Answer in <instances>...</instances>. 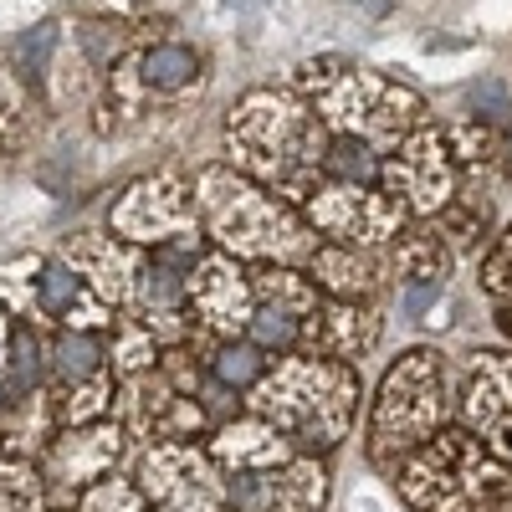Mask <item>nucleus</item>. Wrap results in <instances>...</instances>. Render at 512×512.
Wrapping results in <instances>:
<instances>
[{"label":"nucleus","mask_w":512,"mask_h":512,"mask_svg":"<svg viewBox=\"0 0 512 512\" xmlns=\"http://www.w3.org/2000/svg\"><path fill=\"white\" fill-rule=\"evenodd\" d=\"M328 139L333 134L313 113V103H303L292 88L277 82V88H246L226 108L221 154L246 180L303 210V200L323 185Z\"/></svg>","instance_id":"1"},{"label":"nucleus","mask_w":512,"mask_h":512,"mask_svg":"<svg viewBox=\"0 0 512 512\" xmlns=\"http://www.w3.org/2000/svg\"><path fill=\"white\" fill-rule=\"evenodd\" d=\"M282 88H292L303 103H313V113L323 118V128L333 139H359L379 154L400 149L415 128L431 123L420 88L379 72V67H359L349 57H308L297 62Z\"/></svg>","instance_id":"2"},{"label":"nucleus","mask_w":512,"mask_h":512,"mask_svg":"<svg viewBox=\"0 0 512 512\" xmlns=\"http://www.w3.org/2000/svg\"><path fill=\"white\" fill-rule=\"evenodd\" d=\"M195 210L205 241L236 256L241 267H308L323 246V236L303 221V210L246 180L231 164L195 169Z\"/></svg>","instance_id":"3"},{"label":"nucleus","mask_w":512,"mask_h":512,"mask_svg":"<svg viewBox=\"0 0 512 512\" xmlns=\"http://www.w3.org/2000/svg\"><path fill=\"white\" fill-rule=\"evenodd\" d=\"M359 369L313 354H282L272 374L246 395V415L267 420L297 456H333L359 420Z\"/></svg>","instance_id":"4"},{"label":"nucleus","mask_w":512,"mask_h":512,"mask_svg":"<svg viewBox=\"0 0 512 512\" xmlns=\"http://www.w3.org/2000/svg\"><path fill=\"white\" fill-rule=\"evenodd\" d=\"M446 425H456L451 364L441 359V349L415 344L400 359H390V369L379 374L369 425H364V456L374 472L390 477L410 451H420L431 436H441Z\"/></svg>","instance_id":"5"},{"label":"nucleus","mask_w":512,"mask_h":512,"mask_svg":"<svg viewBox=\"0 0 512 512\" xmlns=\"http://www.w3.org/2000/svg\"><path fill=\"white\" fill-rule=\"evenodd\" d=\"M390 482L410 512H492L512 492V472L461 420L410 451Z\"/></svg>","instance_id":"6"},{"label":"nucleus","mask_w":512,"mask_h":512,"mask_svg":"<svg viewBox=\"0 0 512 512\" xmlns=\"http://www.w3.org/2000/svg\"><path fill=\"white\" fill-rule=\"evenodd\" d=\"M303 221L323 241L359 246V251H390L415 226L395 195H384L379 185H344V180H323L303 200Z\"/></svg>","instance_id":"7"},{"label":"nucleus","mask_w":512,"mask_h":512,"mask_svg":"<svg viewBox=\"0 0 512 512\" xmlns=\"http://www.w3.org/2000/svg\"><path fill=\"white\" fill-rule=\"evenodd\" d=\"M461 164L451 154V139H446V123H425L415 134L384 154L379 164V190L395 195L410 221H436L441 210L461 195Z\"/></svg>","instance_id":"8"},{"label":"nucleus","mask_w":512,"mask_h":512,"mask_svg":"<svg viewBox=\"0 0 512 512\" xmlns=\"http://www.w3.org/2000/svg\"><path fill=\"white\" fill-rule=\"evenodd\" d=\"M108 231L128 246H164L200 231V210H195V180L185 169H149L134 185H123V195L108 210Z\"/></svg>","instance_id":"9"},{"label":"nucleus","mask_w":512,"mask_h":512,"mask_svg":"<svg viewBox=\"0 0 512 512\" xmlns=\"http://www.w3.org/2000/svg\"><path fill=\"white\" fill-rule=\"evenodd\" d=\"M134 482L154 512H226V472L195 441L144 446Z\"/></svg>","instance_id":"10"},{"label":"nucleus","mask_w":512,"mask_h":512,"mask_svg":"<svg viewBox=\"0 0 512 512\" xmlns=\"http://www.w3.org/2000/svg\"><path fill=\"white\" fill-rule=\"evenodd\" d=\"M456 420L512 472V349H482L466 359Z\"/></svg>","instance_id":"11"},{"label":"nucleus","mask_w":512,"mask_h":512,"mask_svg":"<svg viewBox=\"0 0 512 512\" xmlns=\"http://www.w3.org/2000/svg\"><path fill=\"white\" fill-rule=\"evenodd\" d=\"M251 297H256V313H251L246 338L262 344L272 359L297 354L303 323L323 303V292L313 287V277L303 267H251Z\"/></svg>","instance_id":"12"},{"label":"nucleus","mask_w":512,"mask_h":512,"mask_svg":"<svg viewBox=\"0 0 512 512\" xmlns=\"http://www.w3.org/2000/svg\"><path fill=\"white\" fill-rule=\"evenodd\" d=\"M185 297H190V318H195V338H246L251 328V313H256V297H251V272L236 262V256L210 246L190 282H185ZM190 338V344H195Z\"/></svg>","instance_id":"13"},{"label":"nucleus","mask_w":512,"mask_h":512,"mask_svg":"<svg viewBox=\"0 0 512 512\" xmlns=\"http://www.w3.org/2000/svg\"><path fill=\"white\" fill-rule=\"evenodd\" d=\"M118 425H123L128 436L159 446V441H195V436H205V431H216V415H210L200 400L180 395L159 369H149V374L123 379Z\"/></svg>","instance_id":"14"},{"label":"nucleus","mask_w":512,"mask_h":512,"mask_svg":"<svg viewBox=\"0 0 512 512\" xmlns=\"http://www.w3.org/2000/svg\"><path fill=\"white\" fill-rule=\"evenodd\" d=\"M328 466L318 456H292L272 472L226 477V512H323Z\"/></svg>","instance_id":"15"},{"label":"nucleus","mask_w":512,"mask_h":512,"mask_svg":"<svg viewBox=\"0 0 512 512\" xmlns=\"http://www.w3.org/2000/svg\"><path fill=\"white\" fill-rule=\"evenodd\" d=\"M57 256L103 297L113 313H123L128 303H134V292L144 282V262H149L144 246H128L113 231H72Z\"/></svg>","instance_id":"16"},{"label":"nucleus","mask_w":512,"mask_h":512,"mask_svg":"<svg viewBox=\"0 0 512 512\" xmlns=\"http://www.w3.org/2000/svg\"><path fill=\"white\" fill-rule=\"evenodd\" d=\"M128 431L118 420H93V425H72V431H57L47 441V456H41V477L52 487L67 492H88L103 477H113V466L123 461Z\"/></svg>","instance_id":"17"},{"label":"nucleus","mask_w":512,"mask_h":512,"mask_svg":"<svg viewBox=\"0 0 512 512\" xmlns=\"http://www.w3.org/2000/svg\"><path fill=\"white\" fill-rule=\"evenodd\" d=\"M374 344H379V313H374V303H338V297H323L318 313L303 323L297 354L333 359V364H359Z\"/></svg>","instance_id":"18"},{"label":"nucleus","mask_w":512,"mask_h":512,"mask_svg":"<svg viewBox=\"0 0 512 512\" xmlns=\"http://www.w3.org/2000/svg\"><path fill=\"white\" fill-rule=\"evenodd\" d=\"M36 323H57V328H72V333H108L118 323V313L62 262V256H47L41 287H36Z\"/></svg>","instance_id":"19"},{"label":"nucleus","mask_w":512,"mask_h":512,"mask_svg":"<svg viewBox=\"0 0 512 512\" xmlns=\"http://www.w3.org/2000/svg\"><path fill=\"white\" fill-rule=\"evenodd\" d=\"M303 272L313 277L323 297H338V303H374L384 282L395 277L390 251H359V246H338V241H323Z\"/></svg>","instance_id":"20"},{"label":"nucleus","mask_w":512,"mask_h":512,"mask_svg":"<svg viewBox=\"0 0 512 512\" xmlns=\"http://www.w3.org/2000/svg\"><path fill=\"white\" fill-rule=\"evenodd\" d=\"M205 451L216 456V466L226 477H246V472H272V466H287L297 451L272 431L267 420H256V415H236L226 425H216L205 441Z\"/></svg>","instance_id":"21"},{"label":"nucleus","mask_w":512,"mask_h":512,"mask_svg":"<svg viewBox=\"0 0 512 512\" xmlns=\"http://www.w3.org/2000/svg\"><path fill=\"white\" fill-rule=\"evenodd\" d=\"M451 262H456V251L446 246L441 226H431V221H415L390 246V267H395L400 287H446Z\"/></svg>","instance_id":"22"},{"label":"nucleus","mask_w":512,"mask_h":512,"mask_svg":"<svg viewBox=\"0 0 512 512\" xmlns=\"http://www.w3.org/2000/svg\"><path fill=\"white\" fill-rule=\"evenodd\" d=\"M195 344H205V369H210V379H216L221 390L241 395V400H246L256 384L272 374V364H277L262 344H251V338H195Z\"/></svg>","instance_id":"23"},{"label":"nucleus","mask_w":512,"mask_h":512,"mask_svg":"<svg viewBox=\"0 0 512 512\" xmlns=\"http://www.w3.org/2000/svg\"><path fill=\"white\" fill-rule=\"evenodd\" d=\"M47 369L52 379L62 384H82L108 369V349H103V333H72V328H57V338L47 344Z\"/></svg>","instance_id":"24"},{"label":"nucleus","mask_w":512,"mask_h":512,"mask_svg":"<svg viewBox=\"0 0 512 512\" xmlns=\"http://www.w3.org/2000/svg\"><path fill=\"white\" fill-rule=\"evenodd\" d=\"M436 226H441V236H446V246L451 251H487L492 246V200H482V195H472V190H461L441 216H436Z\"/></svg>","instance_id":"25"},{"label":"nucleus","mask_w":512,"mask_h":512,"mask_svg":"<svg viewBox=\"0 0 512 512\" xmlns=\"http://www.w3.org/2000/svg\"><path fill=\"white\" fill-rule=\"evenodd\" d=\"M446 139H451V154L461 164V175H472V169H492L507 159V134L487 118H456L446 123Z\"/></svg>","instance_id":"26"},{"label":"nucleus","mask_w":512,"mask_h":512,"mask_svg":"<svg viewBox=\"0 0 512 512\" xmlns=\"http://www.w3.org/2000/svg\"><path fill=\"white\" fill-rule=\"evenodd\" d=\"M159 359H164V344H159V338H154L139 318L118 313V323H113V349H108L113 374H118V379H134V374L159 369Z\"/></svg>","instance_id":"27"},{"label":"nucleus","mask_w":512,"mask_h":512,"mask_svg":"<svg viewBox=\"0 0 512 512\" xmlns=\"http://www.w3.org/2000/svg\"><path fill=\"white\" fill-rule=\"evenodd\" d=\"M0 512H47V477L31 456L0 446Z\"/></svg>","instance_id":"28"},{"label":"nucleus","mask_w":512,"mask_h":512,"mask_svg":"<svg viewBox=\"0 0 512 512\" xmlns=\"http://www.w3.org/2000/svg\"><path fill=\"white\" fill-rule=\"evenodd\" d=\"M41 267H47V256H11V262H0V308H6L16 323H36V287H41Z\"/></svg>","instance_id":"29"},{"label":"nucleus","mask_w":512,"mask_h":512,"mask_svg":"<svg viewBox=\"0 0 512 512\" xmlns=\"http://www.w3.org/2000/svg\"><path fill=\"white\" fill-rule=\"evenodd\" d=\"M113 384L118 374H93V379H82V384H67L62 400L52 405V420L62 425V431H72V425H93V420H108L103 410L113 405Z\"/></svg>","instance_id":"30"},{"label":"nucleus","mask_w":512,"mask_h":512,"mask_svg":"<svg viewBox=\"0 0 512 512\" xmlns=\"http://www.w3.org/2000/svg\"><path fill=\"white\" fill-rule=\"evenodd\" d=\"M482 292L502 308H512V221L492 236V246L482 251Z\"/></svg>","instance_id":"31"},{"label":"nucleus","mask_w":512,"mask_h":512,"mask_svg":"<svg viewBox=\"0 0 512 512\" xmlns=\"http://www.w3.org/2000/svg\"><path fill=\"white\" fill-rule=\"evenodd\" d=\"M77 512H154L149 497L139 492V482H123V477H103L98 487L82 492Z\"/></svg>","instance_id":"32"},{"label":"nucleus","mask_w":512,"mask_h":512,"mask_svg":"<svg viewBox=\"0 0 512 512\" xmlns=\"http://www.w3.org/2000/svg\"><path fill=\"white\" fill-rule=\"evenodd\" d=\"M11 333H16V323H11V313L0 308V374H6V354H11Z\"/></svg>","instance_id":"33"},{"label":"nucleus","mask_w":512,"mask_h":512,"mask_svg":"<svg viewBox=\"0 0 512 512\" xmlns=\"http://www.w3.org/2000/svg\"><path fill=\"white\" fill-rule=\"evenodd\" d=\"M497 323H502V333L512 338V308H502V313H497Z\"/></svg>","instance_id":"34"},{"label":"nucleus","mask_w":512,"mask_h":512,"mask_svg":"<svg viewBox=\"0 0 512 512\" xmlns=\"http://www.w3.org/2000/svg\"><path fill=\"white\" fill-rule=\"evenodd\" d=\"M11 410V395H6V384H0V415H6Z\"/></svg>","instance_id":"35"},{"label":"nucleus","mask_w":512,"mask_h":512,"mask_svg":"<svg viewBox=\"0 0 512 512\" xmlns=\"http://www.w3.org/2000/svg\"><path fill=\"white\" fill-rule=\"evenodd\" d=\"M52 512H62V507H52Z\"/></svg>","instance_id":"36"}]
</instances>
